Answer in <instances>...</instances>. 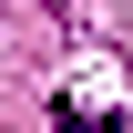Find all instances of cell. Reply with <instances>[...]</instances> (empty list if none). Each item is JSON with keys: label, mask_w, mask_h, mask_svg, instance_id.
Listing matches in <instances>:
<instances>
[{"label": "cell", "mask_w": 133, "mask_h": 133, "mask_svg": "<svg viewBox=\"0 0 133 133\" xmlns=\"http://www.w3.org/2000/svg\"><path fill=\"white\" fill-rule=\"evenodd\" d=\"M41 10H51V21H72V10H82V0H41Z\"/></svg>", "instance_id": "obj_2"}, {"label": "cell", "mask_w": 133, "mask_h": 133, "mask_svg": "<svg viewBox=\"0 0 133 133\" xmlns=\"http://www.w3.org/2000/svg\"><path fill=\"white\" fill-rule=\"evenodd\" d=\"M51 123H62V133H102V113H82L72 92H51Z\"/></svg>", "instance_id": "obj_1"}]
</instances>
